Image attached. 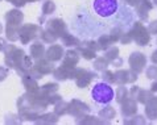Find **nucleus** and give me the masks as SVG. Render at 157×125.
<instances>
[{
  "mask_svg": "<svg viewBox=\"0 0 157 125\" xmlns=\"http://www.w3.org/2000/svg\"><path fill=\"white\" fill-rule=\"evenodd\" d=\"M90 11L94 16L107 24L111 31H128L136 21L135 11L121 0H93Z\"/></svg>",
  "mask_w": 157,
  "mask_h": 125,
  "instance_id": "1",
  "label": "nucleus"
},
{
  "mask_svg": "<svg viewBox=\"0 0 157 125\" xmlns=\"http://www.w3.org/2000/svg\"><path fill=\"white\" fill-rule=\"evenodd\" d=\"M115 92L114 88L108 83L104 82H98L94 84L93 90H91V99L99 105H107L114 100Z\"/></svg>",
  "mask_w": 157,
  "mask_h": 125,
  "instance_id": "2",
  "label": "nucleus"
}]
</instances>
